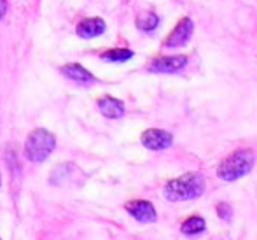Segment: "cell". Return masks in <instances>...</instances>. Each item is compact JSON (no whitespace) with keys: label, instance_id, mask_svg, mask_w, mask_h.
<instances>
[{"label":"cell","instance_id":"6da1fadb","mask_svg":"<svg viewBox=\"0 0 257 240\" xmlns=\"http://www.w3.org/2000/svg\"><path fill=\"white\" fill-rule=\"evenodd\" d=\"M205 191V181L200 174H184L177 179L170 181L165 186V196L170 202H186L201 196Z\"/></svg>","mask_w":257,"mask_h":240},{"label":"cell","instance_id":"30bf717a","mask_svg":"<svg viewBox=\"0 0 257 240\" xmlns=\"http://www.w3.org/2000/svg\"><path fill=\"white\" fill-rule=\"evenodd\" d=\"M98 107L105 118L110 119H117L124 114V104L114 97H102L98 100Z\"/></svg>","mask_w":257,"mask_h":240},{"label":"cell","instance_id":"7c38bea8","mask_svg":"<svg viewBox=\"0 0 257 240\" xmlns=\"http://www.w3.org/2000/svg\"><path fill=\"white\" fill-rule=\"evenodd\" d=\"M205 219H201V217L198 216H193L189 217V219H186L182 223V233L186 235H196V233H201V231H205Z\"/></svg>","mask_w":257,"mask_h":240},{"label":"cell","instance_id":"7a4b0ae2","mask_svg":"<svg viewBox=\"0 0 257 240\" xmlns=\"http://www.w3.org/2000/svg\"><path fill=\"white\" fill-rule=\"evenodd\" d=\"M254 167V152L250 149H238L229 154L217 169V177L226 183H233L247 176Z\"/></svg>","mask_w":257,"mask_h":240},{"label":"cell","instance_id":"4fadbf2b","mask_svg":"<svg viewBox=\"0 0 257 240\" xmlns=\"http://www.w3.org/2000/svg\"><path fill=\"white\" fill-rule=\"evenodd\" d=\"M132 56H133V51L130 49H110L102 54V58L107 61H126Z\"/></svg>","mask_w":257,"mask_h":240},{"label":"cell","instance_id":"3957f363","mask_svg":"<svg viewBox=\"0 0 257 240\" xmlns=\"http://www.w3.org/2000/svg\"><path fill=\"white\" fill-rule=\"evenodd\" d=\"M54 145H56V139L53 133L44 128H37L28 135L27 144H25V152H27V158L30 162L41 163L51 154Z\"/></svg>","mask_w":257,"mask_h":240},{"label":"cell","instance_id":"9c48e42d","mask_svg":"<svg viewBox=\"0 0 257 240\" xmlns=\"http://www.w3.org/2000/svg\"><path fill=\"white\" fill-rule=\"evenodd\" d=\"M103 32H105V21L100 20V18H89V20H84L77 25V35L82 39L98 37Z\"/></svg>","mask_w":257,"mask_h":240},{"label":"cell","instance_id":"277c9868","mask_svg":"<svg viewBox=\"0 0 257 240\" xmlns=\"http://www.w3.org/2000/svg\"><path fill=\"white\" fill-rule=\"evenodd\" d=\"M186 65H187V56H184V54H175V56H158L149 61L147 70L173 74V72L182 70Z\"/></svg>","mask_w":257,"mask_h":240},{"label":"cell","instance_id":"8992f818","mask_svg":"<svg viewBox=\"0 0 257 240\" xmlns=\"http://www.w3.org/2000/svg\"><path fill=\"white\" fill-rule=\"evenodd\" d=\"M140 140L151 151H163V149H168L172 145L173 137L172 133L165 132V130H146Z\"/></svg>","mask_w":257,"mask_h":240},{"label":"cell","instance_id":"9a60e30c","mask_svg":"<svg viewBox=\"0 0 257 240\" xmlns=\"http://www.w3.org/2000/svg\"><path fill=\"white\" fill-rule=\"evenodd\" d=\"M7 13V0H0V20L6 16Z\"/></svg>","mask_w":257,"mask_h":240},{"label":"cell","instance_id":"8fae6325","mask_svg":"<svg viewBox=\"0 0 257 240\" xmlns=\"http://www.w3.org/2000/svg\"><path fill=\"white\" fill-rule=\"evenodd\" d=\"M159 25V18L154 13H140L137 16V27L142 32H153Z\"/></svg>","mask_w":257,"mask_h":240},{"label":"cell","instance_id":"5bb4252c","mask_svg":"<svg viewBox=\"0 0 257 240\" xmlns=\"http://www.w3.org/2000/svg\"><path fill=\"white\" fill-rule=\"evenodd\" d=\"M231 212H233V209H231L227 203H219V205H217V214H219V217H222V219L229 221Z\"/></svg>","mask_w":257,"mask_h":240},{"label":"cell","instance_id":"5b68a950","mask_svg":"<svg viewBox=\"0 0 257 240\" xmlns=\"http://www.w3.org/2000/svg\"><path fill=\"white\" fill-rule=\"evenodd\" d=\"M194 32V25L189 18H182V20L177 23V27L172 30V34L166 37L165 46L166 48H180V46L187 44Z\"/></svg>","mask_w":257,"mask_h":240},{"label":"cell","instance_id":"ba28073f","mask_svg":"<svg viewBox=\"0 0 257 240\" xmlns=\"http://www.w3.org/2000/svg\"><path fill=\"white\" fill-rule=\"evenodd\" d=\"M61 72H63V75H67L68 79H72V81H75V83H81V85H93V83H96L95 75L89 70H86V68L79 63L63 65Z\"/></svg>","mask_w":257,"mask_h":240},{"label":"cell","instance_id":"52a82bcc","mask_svg":"<svg viewBox=\"0 0 257 240\" xmlns=\"http://www.w3.org/2000/svg\"><path fill=\"white\" fill-rule=\"evenodd\" d=\"M126 210L140 223H156L158 219L153 203L146 202V200H135V202L126 203Z\"/></svg>","mask_w":257,"mask_h":240}]
</instances>
